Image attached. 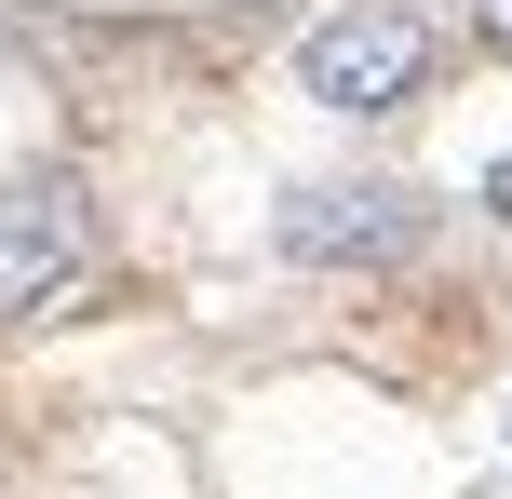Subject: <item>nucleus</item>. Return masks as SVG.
Returning a JSON list of instances; mask_svg holds the SVG:
<instances>
[{"instance_id":"nucleus-1","label":"nucleus","mask_w":512,"mask_h":499,"mask_svg":"<svg viewBox=\"0 0 512 499\" xmlns=\"http://www.w3.org/2000/svg\"><path fill=\"white\" fill-rule=\"evenodd\" d=\"M445 81V41L418 0H337L324 27L297 41V95L337 108V122H378V108H418Z\"/></svg>"},{"instance_id":"nucleus-2","label":"nucleus","mask_w":512,"mask_h":499,"mask_svg":"<svg viewBox=\"0 0 512 499\" xmlns=\"http://www.w3.org/2000/svg\"><path fill=\"white\" fill-rule=\"evenodd\" d=\"M81 284H95V189L68 162L0 176V324H54Z\"/></svg>"},{"instance_id":"nucleus-3","label":"nucleus","mask_w":512,"mask_h":499,"mask_svg":"<svg viewBox=\"0 0 512 499\" xmlns=\"http://www.w3.org/2000/svg\"><path fill=\"white\" fill-rule=\"evenodd\" d=\"M418 230H432V203L405 176H324V189H283V216H270V243L297 270H391V257H418Z\"/></svg>"},{"instance_id":"nucleus-4","label":"nucleus","mask_w":512,"mask_h":499,"mask_svg":"<svg viewBox=\"0 0 512 499\" xmlns=\"http://www.w3.org/2000/svg\"><path fill=\"white\" fill-rule=\"evenodd\" d=\"M472 41H486L499 68H512V0H472Z\"/></svg>"},{"instance_id":"nucleus-5","label":"nucleus","mask_w":512,"mask_h":499,"mask_svg":"<svg viewBox=\"0 0 512 499\" xmlns=\"http://www.w3.org/2000/svg\"><path fill=\"white\" fill-rule=\"evenodd\" d=\"M486 216H499V230H512V162H486Z\"/></svg>"}]
</instances>
